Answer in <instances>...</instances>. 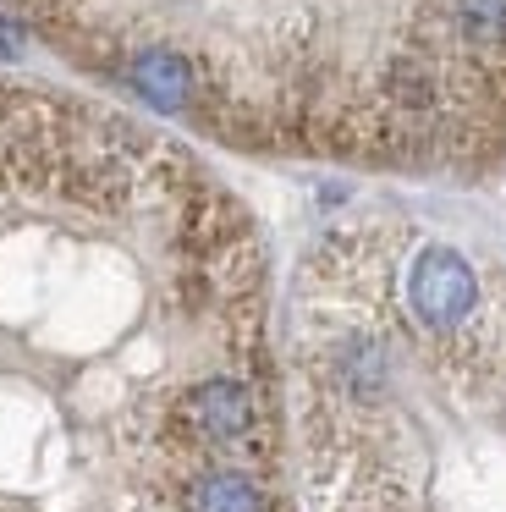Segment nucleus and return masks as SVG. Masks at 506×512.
<instances>
[{
  "label": "nucleus",
  "instance_id": "f257e3e1",
  "mask_svg": "<svg viewBox=\"0 0 506 512\" xmlns=\"http://www.w3.org/2000/svg\"><path fill=\"white\" fill-rule=\"evenodd\" d=\"M176 419H182L187 441L204 446V452H242V446L259 441V402H253V391L231 375L198 380L182 397Z\"/></svg>",
  "mask_w": 506,
  "mask_h": 512
},
{
  "label": "nucleus",
  "instance_id": "f03ea898",
  "mask_svg": "<svg viewBox=\"0 0 506 512\" xmlns=\"http://www.w3.org/2000/svg\"><path fill=\"white\" fill-rule=\"evenodd\" d=\"M407 303L429 331H462L479 314V276L457 248L429 243L407 270Z\"/></svg>",
  "mask_w": 506,
  "mask_h": 512
},
{
  "label": "nucleus",
  "instance_id": "7ed1b4c3",
  "mask_svg": "<svg viewBox=\"0 0 506 512\" xmlns=\"http://www.w3.org/2000/svg\"><path fill=\"white\" fill-rule=\"evenodd\" d=\"M127 83L154 105V111H187L198 89V72L182 50L171 45H138L127 56Z\"/></svg>",
  "mask_w": 506,
  "mask_h": 512
},
{
  "label": "nucleus",
  "instance_id": "20e7f679",
  "mask_svg": "<svg viewBox=\"0 0 506 512\" xmlns=\"http://www.w3.org/2000/svg\"><path fill=\"white\" fill-rule=\"evenodd\" d=\"M187 512H264V490L242 468H204L182 485Z\"/></svg>",
  "mask_w": 506,
  "mask_h": 512
}]
</instances>
